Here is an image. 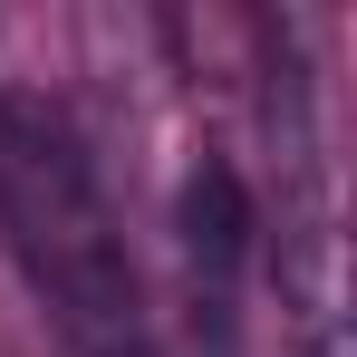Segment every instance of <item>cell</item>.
Masks as SVG:
<instances>
[{
	"instance_id": "1",
	"label": "cell",
	"mask_w": 357,
	"mask_h": 357,
	"mask_svg": "<svg viewBox=\"0 0 357 357\" xmlns=\"http://www.w3.org/2000/svg\"><path fill=\"white\" fill-rule=\"evenodd\" d=\"M0 232L77 357H145V290L126 261L116 203L68 116L39 97H0Z\"/></svg>"
},
{
	"instance_id": "2",
	"label": "cell",
	"mask_w": 357,
	"mask_h": 357,
	"mask_svg": "<svg viewBox=\"0 0 357 357\" xmlns=\"http://www.w3.org/2000/svg\"><path fill=\"white\" fill-rule=\"evenodd\" d=\"M183 251L213 280V299L232 290L241 251H251V193H241L232 165H193V183H183Z\"/></svg>"
}]
</instances>
